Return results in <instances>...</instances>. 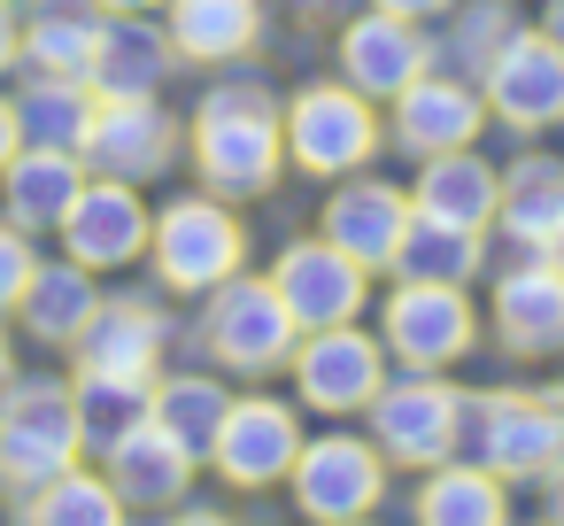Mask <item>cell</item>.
Listing matches in <instances>:
<instances>
[{
    "mask_svg": "<svg viewBox=\"0 0 564 526\" xmlns=\"http://www.w3.org/2000/svg\"><path fill=\"white\" fill-rule=\"evenodd\" d=\"M510 32H518V17L502 9V0H471V9H456V24H448L441 47L425 40V71H448V78H471V86H479L487 55H495Z\"/></svg>",
    "mask_w": 564,
    "mask_h": 526,
    "instance_id": "obj_35",
    "label": "cell"
},
{
    "mask_svg": "<svg viewBox=\"0 0 564 526\" xmlns=\"http://www.w3.org/2000/svg\"><path fill=\"white\" fill-rule=\"evenodd\" d=\"M495 202H502V171L479 148L425 155V171L410 186V210L417 217H441V225H464V233H487L495 225Z\"/></svg>",
    "mask_w": 564,
    "mask_h": 526,
    "instance_id": "obj_23",
    "label": "cell"
},
{
    "mask_svg": "<svg viewBox=\"0 0 564 526\" xmlns=\"http://www.w3.org/2000/svg\"><path fill=\"white\" fill-rule=\"evenodd\" d=\"M0 364H17V348H9V318H0Z\"/></svg>",
    "mask_w": 564,
    "mask_h": 526,
    "instance_id": "obj_45",
    "label": "cell"
},
{
    "mask_svg": "<svg viewBox=\"0 0 564 526\" xmlns=\"http://www.w3.org/2000/svg\"><path fill=\"white\" fill-rule=\"evenodd\" d=\"M495 325L510 356H556L564 348V271L549 256H525L495 279Z\"/></svg>",
    "mask_w": 564,
    "mask_h": 526,
    "instance_id": "obj_22",
    "label": "cell"
},
{
    "mask_svg": "<svg viewBox=\"0 0 564 526\" xmlns=\"http://www.w3.org/2000/svg\"><path fill=\"white\" fill-rule=\"evenodd\" d=\"M155 526H232V518H225V511H209V503H171Z\"/></svg>",
    "mask_w": 564,
    "mask_h": 526,
    "instance_id": "obj_38",
    "label": "cell"
},
{
    "mask_svg": "<svg viewBox=\"0 0 564 526\" xmlns=\"http://www.w3.org/2000/svg\"><path fill=\"white\" fill-rule=\"evenodd\" d=\"M456 410H464V395H456L441 372H410V379H394V387H379V395L364 402L371 449H379L387 464L433 472V464L456 457Z\"/></svg>",
    "mask_w": 564,
    "mask_h": 526,
    "instance_id": "obj_7",
    "label": "cell"
},
{
    "mask_svg": "<svg viewBox=\"0 0 564 526\" xmlns=\"http://www.w3.org/2000/svg\"><path fill=\"white\" fill-rule=\"evenodd\" d=\"M148 233H155V210L140 202V186L86 171V186H78V202H70V217H63L55 240H63V256H78L86 271H124V264L148 256Z\"/></svg>",
    "mask_w": 564,
    "mask_h": 526,
    "instance_id": "obj_14",
    "label": "cell"
},
{
    "mask_svg": "<svg viewBox=\"0 0 564 526\" xmlns=\"http://www.w3.org/2000/svg\"><path fill=\"white\" fill-rule=\"evenodd\" d=\"M17 526H132V511L109 487V472L78 457L55 480H40L32 495H17Z\"/></svg>",
    "mask_w": 564,
    "mask_h": 526,
    "instance_id": "obj_29",
    "label": "cell"
},
{
    "mask_svg": "<svg viewBox=\"0 0 564 526\" xmlns=\"http://www.w3.org/2000/svg\"><path fill=\"white\" fill-rule=\"evenodd\" d=\"M294 457H302L294 402H279V395H232V410L217 426V449H209L217 480L240 487V495H263V487H279L294 472Z\"/></svg>",
    "mask_w": 564,
    "mask_h": 526,
    "instance_id": "obj_10",
    "label": "cell"
},
{
    "mask_svg": "<svg viewBox=\"0 0 564 526\" xmlns=\"http://www.w3.org/2000/svg\"><path fill=\"white\" fill-rule=\"evenodd\" d=\"M286 372H294V387H302L310 410H325V418H356V410L387 387V341L364 333L356 318H348V325H317V333L294 341Z\"/></svg>",
    "mask_w": 564,
    "mask_h": 526,
    "instance_id": "obj_9",
    "label": "cell"
},
{
    "mask_svg": "<svg viewBox=\"0 0 564 526\" xmlns=\"http://www.w3.org/2000/svg\"><path fill=\"white\" fill-rule=\"evenodd\" d=\"M78 186H86V155H70V148H17L9 171H0V217H9L17 233H32V240L63 233Z\"/></svg>",
    "mask_w": 564,
    "mask_h": 526,
    "instance_id": "obj_20",
    "label": "cell"
},
{
    "mask_svg": "<svg viewBox=\"0 0 564 526\" xmlns=\"http://www.w3.org/2000/svg\"><path fill=\"white\" fill-rule=\"evenodd\" d=\"M417 526H510L502 480L487 464H471V457L433 464L425 487H417Z\"/></svg>",
    "mask_w": 564,
    "mask_h": 526,
    "instance_id": "obj_33",
    "label": "cell"
},
{
    "mask_svg": "<svg viewBox=\"0 0 564 526\" xmlns=\"http://www.w3.org/2000/svg\"><path fill=\"white\" fill-rule=\"evenodd\" d=\"M101 0H32L24 9V71L47 78H86L94 47H101Z\"/></svg>",
    "mask_w": 564,
    "mask_h": 526,
    "instance_id": "obj_27",
    "label": "cell"
},
{
    "mask_svg": "<svg viewBox=\"0 0 564 526\" xmlns=\"http://www.w3.org/2000/svg\"><path fill=\"white\" fill-rule=\"evenodd\" d=\"M495 225L510 233V248L541 256V248H549V233L564 225V163H556V155H518V163L502 171Z\"/></svg>",
    "mask_w": 564,
    "mask_h": 526,
    "instance_id": "obj_31",
    "label": "cell"
},
{
    "mask_svg": "<svg viewBox=\"0 0 564 526\" xmlns=\"http://www.w3.org/2000/svg\"><path fill=\"white\" fill-rule=\"evenodd\" d=\"M186 155H194L202 186L225 194V202H256V194H271L279 171H286L279 94H271L263 78H217V86L194 101Z\"/></svg>",
    "mask_w": 564,
    "mask_h": 526,
    "instance_id": "obj_1",
    "label": "cell"
},
{
    "mask_svg": "<svg viewBox=\"0 0 564 526\" xmlns=\"http://www.w3.org/2000/svg\"><path fill=\"white\" fill-rule=\"evenodd\" d=\"M163 32L178 47V63H240L263 40V0H163Z\"/></svg>",
    "mask_w": 564,
    "mask_h": 526,
    "instance_id": "obj_26",
    "label": "cell"
},
{
    "mask_svg": "<svg viewBox=\"0 0 564 526\" xmlns=\"http://www.w3.org/2000/svg\"><path fill=\"white\" fill-rule=\"evenodd\" d=\"M9 387H17V364H0V402H9Z\"/></svg>",
    "mask_w": 564,
    "mask_h": 526,
    "instance_id": "obj_46",
    "label": "cell"
},
{
    "mask_svg": "<svg viewBox=\"0 0 564 526\" xmlns=\"http://www.w3.org/2000/svg\"><path fill=\"white\" fill-rule=\"evenodd\" d=\"M225 410H232V387H217L209 372H155V426H163L194 464H209Z\"/></svg>",
    "mask_w": 564,
    "mask_h": 526,
    "instance_id": "obj_32",
    "label": "cell"
},
{
    "mask_svg": "<svg viewBox=\"0 0 564 526\" xmlns=\"http://www.w3.org/2000/svg\"><path fill=\"white\" fill-rule=\"evenodd\" d=\"M286 487H294L302 518H364L387 495V457L364 433H317V441H302Z\"/></svg>",
    "mask_w": 564,
    "mask_h": 526,
    "instance_id": "obj_11",
    "label": "cell"
},
{
    "mask_svg": "<svg viewBox=\"0 0 564 526\" xmlns=\"http://www.w3.org/2000/svg\"><path fill=\"white\" fill-rule=\"evenodd\" d=\"M9 109H17V132H24V148H86V132H94V109H101V94L86 86V78H47V71H32L17 94H9Z\"/></svg>",
    "mask_w": 564,
    "mask_h": 526,
    "instance_id": "obj_28",
    "label": "cell"
},
{
    "mask_svg": "<svg viewBox=\"0 0 564 526\" xmlns=\"http://www.w3.org/2000/svg\"><path fill=\"white\" fill-rule=\"evenodd\" d=\"M70 402H78V441L101 464L124 433H140L155 418V379H117V372H70Z\"/></svg>",
    "mask_w": 564,
    "mask_h": 526,
    "instance_id": "obj_30",
    "label": "cell"
},
{
    "mask_svg": "<svg viewBox=\"0 0 564 526\" xmlns=\"http://www.w3.org/2000/svg\"><path fill=\"white\" fill-rule=\"evenodd\" d=\"M0 9H17V17H24V9H32V0H0Z\"/></svg>",
    "mask_w": 564,
    "mask_h": 526,
    "instance_id": "obj_48",
    "label": "cell"
},
{
    "mask_svg": "<svg viewBox=\"0 0 564 526\" xmlns=\"http://www.w3.org/2000/svg\"><path fill=\"white\" fill-rule=\"evenodd\" d=\"M549 402H556V410H564V379H556V395H549Z\"/></svg>",
    "mask_w": 564,
    "mask_h": 526,
    "instance_id": "obj_49",
    "label": "cell"
},
{
    "mask_svg": "<svg viewBox=\"0 0 564 526\" xmlns=\"http://www.w3.org/2000/svg\"><path fill=\"white\" fill-rule=\"evenodd\" d=\"M101 17H163V0H101Z\"/></svg>",
    "mask_w": 564,
    "mask_h": 526,
    "instance_id": "obj_42",
    "label": "cell"
},
{
    "mask_svg": "<svg viewBox=\"0 0 564 526\" xmlns=\"http://www.w3.org/2000/svg\"><path fill=\"white\" fill-rule=\"evenodd\" d=\"M487 125V94L471 78H448V71H417L402 94H394V148H410L417 163L425 155H448V148H471Z\"/></svg>",
    "mask_w": 564,
    "mask_h": 526,
    "instance_id": "obj_17",
    "label": "cell"
},
{
    "mask_svg": "<svg viewBox=\"0 0 564 526\" xmlns=\"http://www.w3.org/2000/svg\"><path fill=\"white\" fill-rule=\"evenodd\" d=\"M163 348H171L163 302H148V294H101V310L70 341V364L78 372H117V379H155Z\"/></svg>",
    "mask_w": 564,
    "mask_h": 526,
    "instance_id": "obj_16",
    "label": "cell"
},
{
    "mask_svg": "<svg viewBox=\"0 0 564 526\" xmlns=\"http://www.w3.org/2000/svg\"><path fill=\"white\" fill-rule=\"evenodd\" d=\"M371 9H387V17H410V24H425V17H448L456 0H371Z\"/></svg>",
    "mask_w": 564,
    "mask_h": 526,
    "instance_id": "obj_39",
    "label": "cell"
},
{
    "mask_svg": "<svg viewBox=\"0 0 564 526\" xmlns=\"http://www.w3.org/2000/svg\"><path fill=\"white\" fill-rule=\"evenodd\" d=\"M32 271H40L32 233H17L9 217H0V318H17V302H24V287H32Z\"/></svg>",
    "mask_w": 564,
    "mask_h": 526,
    "instance_id": "obj_36",
    "label": "cell"
},
{
    "mask_svg": "<svg viewBox=\"0 0 564 526\" xmlns=\"http://www.w3.org/2000/svg\"><path fill=\"white\" fill-rule=\"evenodd\" d=\"M387 271H394V279H448V287H464V279L479 271V233L410 210V233H402V248H394Z\"/></svg>",
    "mask_w": 564,
    "mask_h": 526,
    "instance_id": "obj_34",
    "label": "cell"
},
{
    "mask_svg": "<svg viewBox=\"0 0 564 526\" xmlns=\"http://www.w3.org/2000/svg\"><path fill=\"white\" fill-rule=\"evenodd\" d=\"M410 233V194L387 186V179H348L333 202H325V240L340 256H356L364 271H387L394 248Z\"/></svg>",
    "mask_w": 564,
    "mask_h": 526,
    "instance_id": "obj_21",
    "label": "cell"
},
{
    "mask_svg": "<svg viewBox=\"0 0 564 526\" xmlns=\"http://www.w3.org/2000/svg\"><path fill=\"white\" fill-rule=\"evenodd\" d=\"M148 264L171 294H209L225 287L240 264H248V225L232 217L225 194H178L155 210V233H148Z\"/></svg>",
    "mask_w": 564,
    "mask_h": 526,
    "instance_id": "obj_2",
    "label": "cell"
},
{
    "mask_svg": "<svg viewBox=\"0 0 564 526\" xmlns=\"http://www.w3.org/2000/svg\"><path fill=\"white\" fill-rule=\"evenodd\" d=\"M94 310H101V271H86L78 256H55V264L40 256V271H32L24 302H17V325L40 348H70Z\"/></svg>",
    "mask_w": 564,
    "mask_h": 526,
    "instance_id": "obj_24",
    "label": "cell"
},
{
    "mask_svg": "<svg viewBox=\"0 0 564 526\" xmlns=\"http://www.w3.org/2000/svg\"><path fill=\"white\" fill-rule=\"evenodd\" d=\"M178 71V47L163 32V17H109L101 24V47L86 63V86L101 101H155Z\"/></svg>",
    "mask_w": 564,
    "mask_h": 526,
    "instance_id": "obj_18",
    "label": "cell"
},
{
    "mask_svg": "<svg viewBox=\"0 0 564 526\" xmlns=\"http://www.w3.org/2000/svg\"><path fill=\"white\" fill-rule=\"evenodd\" d=\"M24 71V17L17 9H0V78Z\"/></svg>",
    "mask_w": 564,
    "mask_h": 526,
    "instance_id": "obj_37",
    "label": "cell"
},
{
    "mask_svg": "<svg viewBox=\"0 0 564 526\" xmlns=\"http://www.w3.org/2000/svg\"><path fill=\"white\" fill-rule=\"evenodd\" d=\"M178 148H186V132H178V117H171L163 101H101L78 155H86L94 179L148 186V179H163V171L178 163Z\"/></svg>",
    "mask_w": 564,
    "mask_h": 526,
    "instance_id": "obj_13",
    "label": "cell"
},
{
    "mask_svg": "<svg viewBox=\"0 0 564 526\" xmlns=\"http://www.w3.org/2000/svg\"><path fill=\"white\" fill-rule=\"evenodd\" d=\"M456 449H471V464H487L502 487L541 480L564 457V410L549 395H464Z\"/></svg>",
    "mask_w": 564,
    "mask_h": 526,
    "instance_id": "obj_4",
    "label": "cell"
},
{
    "mask_svg": "<svg viewBox=\"0 0 564 526\" xmlns=\"http://www.w3.org/2000/svg\"><path fill=\"white\" fill-rule=\"evenodd\" d=\"M487 117H502L510 132H549L564 125V47L549 32H510L487 71H479Z\"/></svg>",
    "mask_w": 564,
    "mask_h": 526,
    "instance_id": "obj_12",
    "label": "cell"
},
{
    "mask_svg": "<svg viewBox=\"0 0 564 526\" xmlns=\"http://www.w3.org/2000/svg\"><path fill=\"white\" fill-rule=\"evenodd\" d=\"M86 441H78V402H70V379H47V372H17L9 402H0V487L9 495H32L40 480H55L63 464H78Z\"/></svg>",
    "mask_w": 564,
    "mask_h": 526,
    "instance_id": "obj_3",
    "label": "cell"
},
{
    "mask_svg": "<svg viewBox=\"0 0 564 526\" xmlns=\"http://www.w3.org/2000/svg\"><path fill=\"white\" fill-rule=\"evenodd\" d=\"M541 487H549V526H564V457L541 472Z\"/></svg>",
    "mask_w": 564,
    "mask_h": 526,
    "instance_id": "obj_41",
    "label": "cell"
},
{
    "mask_svg": "<svg viewBox=\"0 0 564 526\" xmlns=\"http://www.w3.org/2000/svg\"><path fill=\"white\" fill-rule=\"evenodd\" d=\"M101 472H109V487L124 495V511H171V503H186V487H194V457L148 418L140 433H124L109 457H101Z\"/></svg>",
    "mask_w": 564,
    "mask_h": 526,
    "instance_id": "obj_25",
    "label": "cell"
},
{
    "mask_svg": "<svg viewBox=\"0 0 564 526\" xmlns=\"http://www.w3.org/2000/svg\"><path fill=\"white\" fill-rule=\"evenodd\" d=\"M24 148V132H17V109H9V94H0V171H9V155Z\"/></svg>",
    "mask_w": 564,
    "mask_h": 526,
    "instance_id": "obj_40",
    "label": "cell"
},
{
    "mask_svg": "<svg viewBox=\"0 0 564 526\" xmlns=\"http://www.w3.org/2000/svg\"><path fill=\"white\" fill-rule=\"evenodd\" d=\"M310 526H364V518H310Z\"/></svg>",
    "mask_w": 564,
    "mask_h": 526,
    "instance_id": "obj_47",
    "label": "cell"
},
{
    "mask_svg": "<svg viewBox=\"0 0 564 526\" xmlns=\"http://www.w3.org/2000/svg\"><path fill=\"white\" fill-rule=\"evenodd\" d=\"M286 9H294V17H325V9H333V0H286Z\"/></svg>",
    "mask_w": 564,
    "mask_h": 526,
    "instance_id": "obj_44",
    "label": "cell"
},
{
    "mask_svg": "<svg viewBox=\"0 0 564 526\" xmlns=\"http://www.w3.org/2000/svg\"><path fill=\"white\" fill-rule=\"evenodd\" d=\"M417 71H425V32H417L410 17L371 9V17H348V24H340V78H348L356 94L394 101Z\"/></svg>",
    "mask_w": 564,
    "mask_h": 526,
    "instance_id": "obj_19",
    "label": "cell"
},
{
    "mask_svg": "<svg viewBox=\"0 0 564 526\" xmlns=\"http://www.w3.org/2000/svg\"><path fill=\"white\" fill-rule=\"evenodd\" d=\"M271 287H279L286 318H294L302 333H317V325H348V318H364L371 271H364L356 256H340V248L317 233V240H294V248H279V264H271Z\"/></svg>",
    "mask_w": 564,
    "mask_h": 526,
    "instance_id": "obj_15",
    "label": "cell"
},
{
    "mask_svg": "<svg viewBox=\"0 0 564 526\" xmlns=\"http://www.w3.org/2000/svg\"><path fill=\"white\" fill-rule=\"evenodd\" d=\"M202 302H209V310H202V348H209L225 372H240V379L279 372V364L294 356V341H302V325L286 318L279 287L256 279V271H232V279L209 287Z\"/></svg>",
    "mask_w": 564,
    "mask_h": 526,
    "instance_id": "obj_6",
    "label": "cell"
},
{
    "mask_svg": "<svg viewBox=\"0 0 564 526\" xmlns=\"http://www.w3.org/2000/svg\"><path fill=\"white\" fill-rule=\"evenodd\" d=\"M541 256H549V264H556V271H564V225H556V233H549V248H541Z\"/></svg>",
    "mask_w": 564,
    "mask_h": 526,
    "instance_id": "obj_43",
    "label": "cell"
},
{
    "mask_svg": "<svg viewBox=\"0 0 564 526\" xmlns=\"http://www.w3.org/2000/svg\"><path fill=\"white\" fill-rule=\"evenodd\" d=\"M279 125H286V163L294 171H310V179H356L371 155H379V109H371V94H356L348 78L333 86H302L286 109H279Z\"/></svg>",
    "mask_w": 564,
    "mask_h": 526,
    "instance_id": "obj_5",
    "label": "cell"
},
{
    "mask_svg": "<svg viewBox=\"0 0 564 526\" xmlns=\"http://www.w3.org/2000/svg\"><path fill=\"white\" fill-rule=\"evenodd\" d=\"M379 341L410 372H448L479 341V318H471L464 287H448V279H402L387 294V310H379Z\"/></svg>",
    "mask_w": 564,
    "mask_h": 526,
    "instance_id": "obj_8",
    "label": "cell"
}]
</instances>
